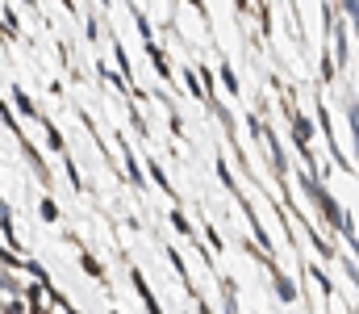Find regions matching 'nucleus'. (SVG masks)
Returning a JSON list of instances; mask_svg holds the SVG:
<instances>
[{"label":"nucleus","mask_w":359,"mask_h":314,"mask_svg":"<svg viewBox=\"0 0 359 314\" xmlns=\"http://www.w3.org/2000/svg\"><path fill=\"white\" fill-rule=\"evenodd\" d=\"M276 289H280V298H284V302H292V298H297V289H292V281H284V277L276 281Z\"/></svg>","instance_id":"1"},{"label":"nucleus","mask_w":359,"mask_h":314,"mask_svg":"<svg viewBox=\"0 0 359 314\" xmlns=\"http://www.w3.org/2000/svg\"><path fill=\"white\" fill-rule=\"evenodd\" d=\"M351 130H355V138H359V101H351Z\"/></svg>","instance_id":"2"}]
</instances>
